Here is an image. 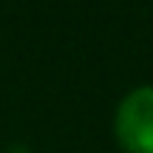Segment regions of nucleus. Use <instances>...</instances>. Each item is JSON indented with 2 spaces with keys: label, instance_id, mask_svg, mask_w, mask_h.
<instances>
[{
  "label": "nucleus",
  "instance_id": "nucleus-1",
  "mask_svg": "<svg viewBox=\"0 0 153 153\" xmlns=\"http://www.w3.org/2000/svg\"><path fill=\"white\" fill-rule=\"evenodd\" d=\"M114 133L125 153H153V85H139L119 102Z\"/></svg>",
  "mask_w": 153,
  "mask_h": 153
}]
</instances>
